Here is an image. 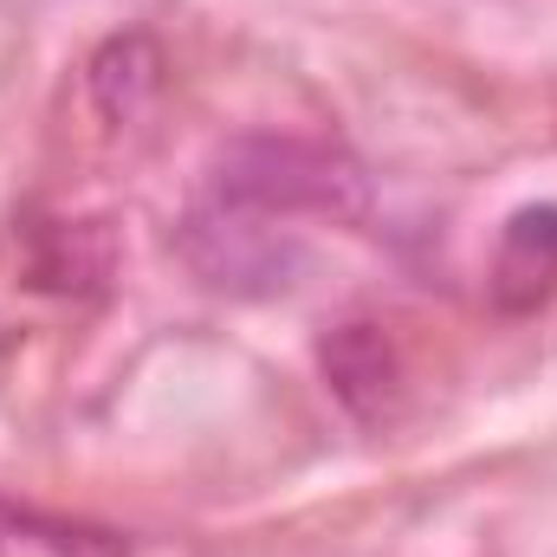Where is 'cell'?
Segmentation results:
<instances>
[{
  "mask_svg": "<svg viewBox=\"0 0 557 557\" xmlns=\"http://www.w3.org/2000/svg\"><path fill=\"white\" fill-rule=\"evenodd\" d=\"M201 201H221V208L260 214L273 227H292V221H357L370 188H363V169L350 156L324 149V143L240 137L214 156Z\"/></svg>",
  "mask_w": 557,
  "mask_h": 557,
  "instance_id": "6da1fadb",
  "label": "cell"
},
{
  "mask_svg": "<svg viewBox=\"0 0 557 557\" xmlns=\"http://www.w3.org/2000/svg\"><path fill=\"white\" fill-rule=\"evenodd\" d=\"M182 247H188L195 273L208 285H221V292H285L305 267L298 227H273V221L221 208V201H201L188 214Z\"/></svg>",
  "mask_w": 557,
  "mask_h": 557,
  "instance_id": "7a4b0ae2",
  "label": "cell"
},
{
  "mask_svg": "<svg viewBox=\"0 0 557 557\" xmlns=\"http://www.w3.org/2000/svg\"><path fill=\"white\" fill-rule=\"evenodd\" d=\"M552 292H557V201H532L499 234L493 298H499V311H539Z\"/></svg>",
  "mask_w": 557,
  "mask_h": 557,
  "instance_id": "3957f363",
  "label": "cell"
},
{
  "mask_svg": "<svg viewBox=\"0 0 557 557\" xmlns=\"http://www.w3.org/2000/svg\"><path fill=\"white\" fill-rule=\"evenodd\" d=\"M324 376L337 389V403L357 421H383L396 409V389H403V370H396V350L376 324H344L331 344H324Z\"/></svg>",
  "mask_w": 557,
  "mask_h": 557,
  "instance_id": "277c9868",
  "label": "cell"
},
{
  "mask_svg": "<svg viewBox=\"0 0 557 557\" xmlns=\"http://www.w3.org/2000/svg\"><path fill=\"white\" fill-rule=\"evenodd\" d=\"M156 85H162V52H156L143 33L111 39V46L91 59V98H98V111H104L111 124H131L143 104L156 98Z\"/></svg>",
  "mask_w": 557,
  "mask_h": 557,
  "instance_id": "5b68a950",
  "label": "cell"
}]
</instances>
